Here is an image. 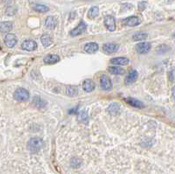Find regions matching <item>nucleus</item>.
<instances>
[{"label": "nucleus", "instance_id": "7ed1b4c3", "mask_svg": "<svg viewBox=\"0 0 175 174\" xmlns=\"http://www.w3.org/2000/svg\"><path fill=\"white\" fill-rule=\"evenodd\" d=\"M100 83H101V87L103 90L109 91L111 90L112 87V82H111V78L106 75V74H102L100 79Z\"/></svg>", "mask_w": 175, "mask_h": 174}, {"label": "nucleus", "instance_id": "1a4fd4ad", "mask_svg": "<svg viewBox=\"0 0 175 174\" xmlns=\"http://www.w3.org/2000/svg\"><path fill=\"white\" fill-rule=\"evenodd\" d=\"M141 23V19L138 17H129L123 20V24L128 26H137L139 24Z\"/></svg>", "mask_w": 175, "mask_h": 174}, {"label": "nucleus", "instance_id": "393cba45", "mask_svg": "<svg viewBox=\"0 0 175 174\" xmlns=\"http://www.w3.org/2000/svg\"><path fill=\"white\" fill-rule=\"evenodd\" d=\"M32 9L34 10V11H36L38 12H40V13H44V12H48V10L49 8L46 6V5H35L32 6Z\"/></svg>", "mask_w": 175, "mask_h": 174}, {"label": "nucleus", "instance_id": "5701e85b", "mask_svg": "<svg viewBox=\"0 0 175 174\" xmlns=\"http://www.w3.org/2000/svg\"><path fill=\"white\" fill-rule=\"evenodd\" d=\"M98 15H99V8L97 7V6L91 7L88 11V17L89 18H97Z\"/></svg>", "mask_w": 175, "mask_h": 174}, {"label": "nucleus", "instance_id": "aec40b11", "mask_svg": "<svg viewBox=\"0 0 175 174\" xmlns=\"http://www.w3.org/2000/svg\"><path fill=\"white\" fill-rule=\"evenodd\" d=\"M108 111H109V113L112 115H117L119 113L120 111V105L118 103H112L111 104V106L108 108Z\"/></svg>", "mask_w": 175, "mask_h": 174}, {"label": "nucleus", "instance_id": "9d476101", "mask_svg": "<svg viewBox=\"0 0 175 174\" xmlns=\"http://www.w3.org/2000/svg\"><path fill=\"white\" fill-rule=\"evenodd\" d=\"M138 78V73L136 71V70H130L126 78H125V84L126 85H130L134 83Z\"/></svg>", "mask_w": 175, "mask_h": 174}, {"label": "nucleus", "instance_id": "20e7f679", "mask_svg": "<svg viewBox=\"0 0 175 174\" xmlns=\"http://www.w3.org/2000/svg\"><path fill=\"white\" fill-rule=\"evenodd\" d=\"M151 48H152V45L149 42H141V43H138V45L136 46L137 52L141 54H147L148 52H150Z\"/></svg>", "mask_w": 175, "mask_h": 174}, {"label": "nucleus", "instance_id": "2eb2a0df", "mask_svg": "<svg viewBox=\"0 0 175 174\" xmlns=\"http://www.w3.org/2000/svg\"><path fill=\"white\" fill-rule=\"evenodd\" d=\"M12 30V23L10 21H5L0 24V32L1 33H8Z\"/></svg>", "mask_w": 175, "mask_h": 174}, {"label": "nucleus", "instance_id": "6ab92c4d", "mask_svg": "<svg viewBox=\"0 0 175 174\" xmlns=\"http://www.w3.org/2000/svg\"><path fill=\"white\" fill-rule=\"evenodd\" d=\"M78 93L79 89L76 86H69V87H67V88H66V94H67V96L74 97V96H77Z\"/></svg>", "mask_w": 175, "mask_h": 174}, {"label": "nucleus", "instance_id": "39448f33", "mask_svg": "<svg viewBox=\"0 0 175 174\" xmlns=\"http://www.w3.org/2000/svg\"><path fill=\"white\" fill-rule=\"evenodd\" d=\"M4 42H5V46H8L10 48H12L14 46H16L18 40H17V37L15 36L12 33H8L4 39Z\"/></svg>", "mask_w": 175, "mask_h": 174}, {"label": "nucleus", "instance_id": "b1692460", "mask_svg": "<svg viewBox=\"0 0 175 174\" xmlns=\"http://www.w3.org/2000/svg\"><path fill=\"white\" fill-rule=\"evenodd\" d=\"M148 38V34L145 32H138L136 34H134L132 36L134 41H140V40H146Z\"/></svg>", "mask_w": 175, "mask_h": 174}, {"label": "nucleus", "instance_id": "7c9ffc66", "mask_svg": "<svg viewBox=\"0 0 175 174\" xmlns=\"http://www.w3.org/2000/svg\"><path fill=\"white\" fill-rule=\"evenodd\" d=\"M169 81L172 82L174 81V71H173H173L169 73Z\"/></svg>", "mask_w": 175, "mask_h": 174}, {"label": "nucleus", "instance_id": "f8f14e48", "mask_svg": "<svg viewBox=\"0 0 175 174\" xmlns=\"http://www.w3.org/2000/svg\"><path fill=\"white\" fill-rule=\"evenodd\" d=\"M57 25H58V20H57V18L55 17H53V16L47 17L46 21H45L46 27L50 29V30H54L57 26Z\"/></svg>", "mask_w": 175, "mask_h": 174}, {"label": "nucleus", "instance_id": "c756f323", "mask_svg": "<svg viewBox=\"0 0 175 174\" xmlns=\"http://www.w3.org/2000/svg\"><path fill=\"white\" fill-rule=\"evenodd\" d=\"M145 7H146V2H141V3H139V5H138L139 11H144V10L145 9Z\"/></svg>", "mask_w": 175, "mask_h": 174}, {"label": "nucleus", "instance_id": "9b49d317", "mask_svg": "<svg viewBox=\"0 0 175 174\" xmlns=\"http://www.w3.org/2000/svg\"><path fill=\"white\" fill-rule=\"evenodd\" d=\"M118 48H119V46L116 45V44H113V43L104 44L102 46V50L108 54H114L116 52H117Z\"/></svg>", "mask_w": 175, "mask_h": 174}, {"label": "nucleus", "instance_id": "bb28decb", "mask_svg": "<svg viewBox=\"0 0 175 174\" xmlns=\"http://www.w3.org/2000/svg\"><path fill=\"white\" fill-rule=\"evenodd\" d=\"M17 12V8L13 5H9L5 10V14L7 16H13Z\"/></svg>", "mask_w": 175, "mask_h": 174}, {"label": "nucleus", "instance_id": "c85d7f7f", "mask_svg": "<svg viewBox=\"0 0 175 174\" xmlns=\"http://www.w3.org/2000/svg\"><path fill=\"white\" fill-rule=\"evenodd\" d=\"M80 117H81V120H83V122H84V123H85V119L88 121L87 112H85V111L82 112V113L80 114Z\"/></svg>", "mask_w": 175, "mask_h": 174}, {"label": "nucleus", "instance_id": "2f4dec72", "mask_svg": "<svg viewBox=\"0 0 175 174\" xmlns=\"http://www.w3.org/2000/svg\"><path fill=\"white\" fill-rule=\"evenodd\" d=\"M3 1H4L5 3H6V4H8V3H10V2H11L12 0H3Z\"/></svg>", "mask_w": 175, "mask_h": 174}, {"label": "nucleus", "instance_id": "f257e3e1", "mask_svg": "<svg viewBox=\"0 0 175 174\" xmlns=\"http://www.w3.org/2000/svg\"><path fill=\"white\" fill-rule=\"evenodd\" d=\"M44 143L42 139L39 138H33L28 142V150L32 153H37L43 148Z\"/></svg>", "mask_w": 175, "mask_h": 174}, {"label": "nucleus", "instance_id": "dca6fc26", "mask_svg": "<svg viewBox=\"0 0 175 174\" xmlns=\"http://www.w3.org/2000/svg\"><path fill=\"white\" fill-rule=\"evenodd\" d=\"M111 63L113 65H120V66H125L129 63V59L125 57H116L111 60Z\"/></svg>", "mask_w": 175, "mask_h": 174}, {"label": "nucleus", "instance_id": "4be33fe9", "mask_svg": "<svg viewBox=\"0 0 175 174\" xmlns=\"http://www.w3.org/2000/svg\"><path fill=\"white\" fill-rule=\"evenodd\" d=\"M109 72L112 74H116V75H119V74H123L125 73V69L119 68V67H109Z\"/></svg>", "mask_w": 175, "mask_h": 174}, {"label": "nucleus", "instance_id": "f03ea898", "mask_svg": "<svg viewBox=\"0 0 175 174\" xmlns=\"http://www.w3.org/2000/svg\"><path fill=\"white\" fill-rule=\"evenodd\" d=\"M14 99L18 101H26L29 99L30 94L25 88H18L14 92Z\"/></svg>", "mask_w": 175, "mask_h": 174}, {"label": "nucleus", "instance_id": "cd10ccee", "mask_svg": "<svg viewBox=\"0 0 175 174\" xmlns=\"http://www.w3.org/2000/svg\"><path fill=\"white\" fill-rule=\"evenodd\" d=\"M70 165H71V166H72L73 168H78V167H80V165H82V162H81V160L78 159V158H73L71 159Z\"/></svg>", "mask_w": 175, "mask_h": 174}, {"label": "nucleus", "instance_id": "ddd939ff", "mask_svg": "<svg viewBox=\"0 0 175 174\" xmlns=\"http://www.w3.org/2000/svg\"><path fill=\"white\" fill-rule=\"evenodd\" d=\"M98 48H99L98 44L96 43V42L87 43L84 46V50H85V52H87L88 54H94V53H96L98 50Z\"/></svg>", "mask_w": 175, "mask_h": 174}, {"label": "nucleus", "instance_id": "412c9836", "mask_svg": "<svg viewBox=\"0 0 175 174\" xmlns=\"http://www.w3.org/2000/svg\"><path fill=\"white\" fill-rule=\"evenodd\" d=\"M40 40H41V44L44 46H49L50 45L53 44V39H52V37H51L50 35H48V34H44V35L41 37Z\"/></svg>", "mask_w": 175, "mask_h": 174}, {"label": "nucleus", "instance_id": "0eeeda50", "mask_svg": "<svg viewBox=\"0 0 175 174\" xmlns=\"http://www.w3.org/2000/svg\"><path fill=\"white\" fill-rule=\"evenodd\" d=\"M86 30H87V25H86V23H84L83 21H82V22L78 25V26H76L74 29H73V30L71 31L70 34H71V36L73 37L78 36V35L83 34V32H85Z\"/></svg>", "mask_w": 175, "mask_h": 174}, {"label": "nucleus", "instance_id": "f3484780", "mask_svg": "<svg viewBox=\"0 0 175 174\" xmlns=\"http://www.w3.org/2000/svg\"><path fill=\"white\" fill-rule=\"evenodd\" d=\"M58 61H60V57L57 54H50L47 55L44 59V62L47 65H53L57 63Z\"/></svg>", "mask_w": 175, "mask_h": 174}, {"label": "nucleus", "instance_id": "a878e982", "mask_svg": "<svg viewBox=\"0 0 175 174\" xmlns=\"http://www.w3.org/2000/svg\"><path fill=\"white\" fill-rule=\"evenodd\" d=\"M33 104L38 108H44L46 106V102L41 100V98L40 96H35L33 98Z\"/></svg>", "mask_w": 175, "mask_h": 174}, {"label": "nucleus", "instance_id": "a211bd4d", "mask_svg": "<svg viewBox=\"0 0 175 174\" xmlns=\"http://www.w3.org/2000/svg\"><path fill=\"white\" fill-rule=\"evenodd\" d=\"M125 101H127L130 105H131L132 107H135V108H138V109H143V108H144V105L143 102H141V101H138L137 99H135V98H126Z\"/></svg>", "mask_w": 175, "mask_h": 174}, {"label": "nucleus", "instance_id": "4468645a", "mask_svg": "<svg viewBox=\"0 0 175 174\" xmlns=\"http://www.w3.org/2000/svg\"><path fill=\"white\" fill-rule=\"evenodd\" d=\"M95 87H96V84L95 82H93L92 80H85L83 83V88L84 91L86 92H91L93 91L94 89H95Z\"/></svg>", "mask_w": 175, "mask_h": 174}, {"label": "nucleus", "instance_id": "423d86ee", "mask_svg": "<svg viewBox=\"0 0 175 174\" xmlns=\"http://www.w3.org/2000/svg\"><path fill=\"white\" fill-rule=\"evenodd\" d=\"M104 25L107 29L111 32H113L116 30V20L115 18L111 15H108L104 18Z\"/></svg>", "mask_w": 175, "mask_h": 174}, {"label": "nucleus", "instance_id": "6e6552de", "mask_svg": "<svg viewBox=\"0 0 175 174\" xmlns=\"http://www.w3.org/2000/svg\"><path fill=\"white\" fill-rule=\"evenodd\" d=\"M22 49L28 52H32L34 51L37 48V43L34 41V40H25L22 43Z\"/></svg>", "mask_w": 175, "mask_h": 174}]
</instances>
